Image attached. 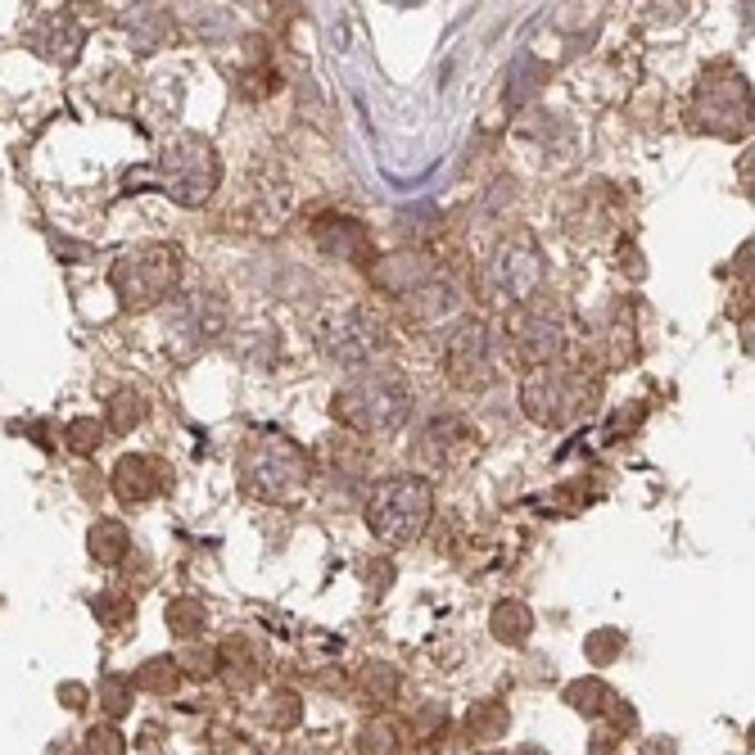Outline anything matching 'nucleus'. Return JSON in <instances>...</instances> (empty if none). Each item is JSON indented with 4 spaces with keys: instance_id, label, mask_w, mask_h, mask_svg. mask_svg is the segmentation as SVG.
Instances as JSON below:
<instances>
[{
    "instance_id": "7c9ffc66",
    "label": "nucleus",
    "mask_w": 755,
    "mask_h": 755,
    "mask_svg": "<svg viewBox=\"0 0 755 755\" xmlns=\"http://www.w3.org/2000/svg\"><path fill=\"white\" fill-rule=\"evenodd\" d=\"M191 10H195V28H200V36H204V41H213L217 32H231V14H226L222 6H204V10H200V6H191Z\"/></svg>"
},
{
    "instance_id": "1a4fd4ad",
    "label": "nucleus",
    "mask_w": 755,
    "mask_h": 755,
    "mask_svg": "<svg viewBox=\"0 0 755 755\" xmlns=\"http://www.w3.org/2000/svg\"><path fill=\"white\" fill-rule=\"evenodd\" d=\"M521 403H525V416H534L539 426H565V421H575V412L584 407V385L575 371H539L525 381L521 390Z\"/></svg>"
},
{
    "instance_id": "9d476101",
    "label": "nucleus",
    "mask_w": 755,
    "mask_h": 755,
    "mask_svg": "<svg viewBox=\"0 0 755 755\" xmlns=\"http://www.w3.org/2000/svg\"><path fill=\"white\" fill-rule=\"evenodd\" d=\"M493 375V330L480 317L457 321L448 340V381L461 390H480Z\"/></svg>"
},
{
    "instance_id": "2f4dec72",
    "label": "nucleus",
    "mask_w": 755,
    "mask_h": 755,
    "mask_svg": "<svg viewBox=\"0 0 755 755\" xmlns=\"http://www.w3.org/2000/svg\"><path fill=\"white\" fill-rule=\"evenodd\" d=\"M127 751V737L118 729H96L91 733V755H123Z\"/></svg>"
},
{
    "instance_id": "7ed1b4c3",
    "label": "nucleus",
    "mask_w": 755,
    "mask_h": 755,
    "mask_svg": "<svg viewBox=\"0 0 755 755\" xmlns=\"http://www.w3.org/2000/svg\"><path fill=\"white\" fill-rule=\"evenodd\" d=\"M543 272H547V263H543L539 241L525 231H515L507 241H498V249L489 254V263L480 272V290L489 304L511 308V304H525L543 286Z\"/></svg>"
},
{
    "instance_id": "c85d7f7f",
    "label": "nucleus",
    "mask_w": 755,
    "mask_h": 755,
    "mask_svg": "<svg viewBox=\"0 0 755 755\" xmlns=\"http://www.w3.org/2000/svg\"><path fill=\"white\" fill-rule=\"evenodd\" d=\"M96 616H100L105 625H127V620L136 616V606H131L127 593H105V597H96Z\"/></svg>"
},
{
    "instance_id": "a211bd4d",
    "label": "nucleus",
    "mask_w": 755,
    "mask_h": 755,
    "mask_svg": "<svg viewBox=\"0 0 755 755\" xmlns=\"http://www.w3.org/2000/svg\"><path fill=\"white\" fill-rule=\"evenodd\" d=\"M407 304L416 308V317L421 321H439V317H448V312H457V286L448 276H430L426 286H421L416 295H407Z\"/></svg>"
},
{
    "instance_id": "4be33fe9",
    "label": "nucleus",
    "mask_w": 755,
    "mask_h": 755,
    "mask_svg": "<svg viewBox=\"0 0 755 755\" xmlns=\"http://www.w3.org/2000/svg\"><path fill=\"white\" fill-rule=\"evenodd\" d=\"M204 625H209L204 602H195V597H177V602H168V629H172L177 638H195Z\"/></svg>"
},
{
    "instance_id": "bb28decb",
    "label": "nucleus",
    "mask_w": 755,
    "mask_h": 755,
    "mask_svg": "<svg viewBox=\"0 0 755 755\" xmlns=\"http://www.w3.org/2000/svg\"><path fill=\"white\" fill-rule=\"evenodd\" d=\"M64 439H68V448H73V453L91 457V453H96V448L105 444V426H96V416H77V421H68Z\"/></svg>"
},
{
    "instance_id": "a878e982",
    "label": "nucleus",
    "mask_w": 755,
    "mask_h": 755,
    "mask_svg": "<svg viewBox=\"0 0 755 755\" xmlns=\"http://www.w3.org/2000/svg\"><path fill=\"white\" fill-rule=\"evenodd\" d=\"M146 421V398L140 394H118L114 407H109V430L114 435H131V426Z\"/></svg>"
},
{
    "instance_id": "f8f14e48",
    "label": "nucleus",
    "mask_w": 755,
    "mask_h": 755,
    "mask_svg": "<svg viewBox=\"0 0 755 755\" xmlns=\"http://www.w3.org/2000/svg\"><path fill=\"white\" fill-rule=\"evenodd\" d=\"M168 480H172V470L159 457H146V453H131V457H123L114 466V489H118L123 502H150V498H159L168 489Z\"/></svg>"
},
{
    "instance_id": "cd10ccee",
    "label": "nucleus",
    "mask_w": 755,
    "mask_h": 755,
    "mask_svg": "<svg viewBox=\"0 0 755 755\" xmlns=\"http://www.w3.org/2000/svg\"><path fill=\"white\" fill-rule=\"evenodd\" d=\"M100 705L118 720V715H127L131 711V679H123V674H109L105 683H100Z\"/></svg>"
},
{
    "instance_id": "dca6fc26",
    "label": "nucleus",
    "mask_w": 755,
    "mask_h": 755,
    "mask_svg": "<svg viewBox=\"0 0 755 755\" xmlns=\"http://www.w3.org/2000/svg\"><path fill=\"white\" fill-rule=\"evenodd\" d=\"M177 321L191 330L195 344H213L222 330H226V308L217 304V295H195V299H185V308L177 312Z\"/></svg>"
},
{
    "instance_id": "0eeeda50",
    "label": "nucleus",
    "mask_w": 755,
    "mask_h": 755,
    "mask_svg": "<svg viewBox=\"0 0 755 755\" xmlns=\"http://www.w3.org/2000/svg\"><path fill=\"white\" fill-rule=\"evenodd\" d=\"M317 344L340 366H371L385 349V336H381V321H375L366 308H336V312L321 317Z\"/></svg>"
},
{
    "instance_id": "6ab92c4d",
    "label": "nucleus",
    "mask_w": 755,
    "mask_h": 755,
    "mask_svg": "<svg viewBox=\"0 0 755 755\" xmlns=\"http://www.w3.org/2000/svg\"><path fill=\"white\" fill-rule=\"evenodd\" d=\"M91 556H96L100 565H118L127 552H131V534L123 521H96L91 525Z\"/></svg>"
},
{
    "instance_id": "6e6552de",
    "label": "nucleus",
    "mask_w": 755,
    "mask_h": 755,
    "mask_svg": "<svg viewBox=\"0 0 755 755\" xmlns=\"http://www.w3.org/2000/svg\"><path fill=\"white\" fill-rule=\"evenodd\" d=\"M217 177H222V168H217V155L204 136H181L163 155V185L181 204H204L213 195Z\"/></svg>"
},
{
    "instance_id": "412c9836",
    "label": "nucleus",
    "mask_w": 755,
    "mask_h": 755,
    "mask_svg": "<svg viewBox=\"0 0 755 755\" xmlns=\"http://www.w3.org/2000/svg\"><path fill=\"white\" fill-rule=\"evenodd\" d=\"M466 435V426L461 421H435V426L421 435V448H416V457H426V461H453V453H457V439Z\"/></svg>"
},
{
    "instance_id": "473e14b6",
    "label": "nucleus",
    "mask_w": 755,
    "mask_h": 755,
    "mask_svg": "<svg viewBox=\"0 0 755 755\" xmlns=\"http://www.w3.org/2000/svg\"><path fill=\"white\" fill-rule=\"evenodd\" d=\"M60 696H64L68 711H77V705L86 701V688H82V683H64V688H60Z\"/></svg>"
},
{
    "instance_id": "20e7f679",
    "label": "nucleus",
    "mask_w": 755,
    "mask_h": 755,
    "mask_svg": "<svg viewBox=\"0 0 755 755\" xmlns=\"http://www.w3.org/2000/svg\"><path fill=\"white\" fill-rule=\"evenodd\" d=\"M235 476H241V485L263 498V502H286L304 489L308 480V457L290 444V439H254L241 457V466H235Z\"/></svg>"
},
{
    "instance_id": "f3484780",
    "label": "nucleus",
    "mask_w": 755,
    "mask_h": 755,
    "mask_svg": "<svg viewBox=\"0 0 755 755\" xmlns=\"http://www.w3.org/2000/svg\"><path fill=\"white\" fill-rule=\"evenodd\" d=\"M123 28L131 36V45L140 55L159 51V45L168 41V14L159 6H131V14H123Z\"/></svg>"
},
{
    "instance_id": "2eb2a0df",
    "label": "nucleus",
    "mask_w": 755,
    "mask_h": 755,
    "mask_svg": "<svg viewBox=\"0 0 755 755\" xmlns=\"http://www.w3.org/2000/svg\"><path fill=\"white\" fill-rule=\"evenodd\" d=\"M32 45L45 55V60H60V64H68V60H77V45H82V28L68 19V14H51L36 32H32Z\"/></svg>"
},
{
    "instance_id": "aec40b11",
    "label": "nucleus",
    "mask_w": 755,
    "mask_h": 755,
    "mask_svg": "<svg viewBox=\"0 0 755 755\" xmlns=\"http://www.w3.org/2000/svg\"><path fill=\"white\" fill-rule=\"evenodd\" d=\"M530 629H534V616H530V606L525 602H498L493 606V638L498 642H525L530 638Z\"/></svg>"
},
{
    "instance_id": "b1692460",
    "label": "nucleus",
    "mask_w": 755,
    "mask_h": 755,
    "mask_svg": "<svg viewBox=\"0 0 755 755\" xmlns=\"http://www.w3.org/2000/svg\"><path fill=\"white\" fill-rule=\"evenodd\" d=\"M466 733H470V737H502V733H507V705L480 701L476 711L466 715Z\"/></svg>"
},
{
    "instance_id": "9b49d317",
    "label": "nucleus",
    "mask_w": 755,
    "mask_h": 755,
    "mask_svg": "<svg viewBox=\"0 0 755 755\" xmlns=\"http://www.w3.org/2000/svg\"><path fill=\"white\" fill-rule=\"evenodd\" d=\"M430 276H435V263H430V254H421V249H398V254H390V258H381L371 267L375 290H385L394 299L416 295Z\"/></svg>"
},
{
    "instance_id": "c756f323",
    "label": "nucleus",
    "mask_w": 755,
    "mask_h": 755,
    "mask_svg": "<svg viewBox=\"0 0 755 755\" xmlns=\"http://www.w3.org/2000/svg\"><path fill=\"white\" fill-rule=\"evenodd\" d=\"M620 651H625V634H620V629L588 634V656H593V660H602V666H606V660H616Z\"/></svg>"
},
{
    "instance_id": "423d86ee",
    "label": "nucleus",
    "mask_w": 755,
    "mask_h": 755,
    "mask_svg": "<svg viewBox=\"0 0 755 755\" xmlns=\"http://www.w3.org/2000/svg\"><path fill=\"white\" fill-rule=\"evenodd\" d=\"M692 123L729 140L751 131V82L733 64L711 68L692 91Z\"/></svg>"
},
{
    "instance_id": "393cba45",
    "label": "nucleus",
    "mask_w": 755,
    "mask_h": 755,
    "mask_svg": "<svg viewBox=\"0 0 755 755\" xmlns=\"http://www.w3.org/2000/svg\"><path fill=\"white\" fill-rule=\"evenodd\" d=\"M177 666L168 656H159V660H150L146 670H136V679H131V688H140V692H172L177 688Z\"/></svg>"
},
{
    "instance_id": "39448f33",
    "label": "nucleus",
    "mask_w": 755,
    "mask_h": 755,
    "mask_svg": "<svg viewBox=\"0 0 755 755\" xmlns=\"http://www.w3.org/2000/svg\"><path fill=\"white\" fill-rule=\"evenodd\" d=\"M109 280H114L123 308H131V312L155 308V304H163L177 290V280H181V254L172 245H140V249H131V254H123L114 263V276Z\"/></svg>"
},
{
    "instance_id": "5701e85b",
    "label": "nucleus",
    "mask_w": 755,
    "mask_h": 755,
    "mask_svg": "<svg viewBox=\"0 0 755 755\" xmlns=\"http://www.w3.org/2000/svg\"><path fill=\"white\" fill-rule=\"evenodd\" d=\"M565 701H571L575 711H584V715H602L610 705V688L602 679H575L571 688H565Z\"/></svg>"
},
{
    "instance_id": "4468645a",
    "label": "nucleus",
    "mask_w": 755,
    "mask_h": 755,
    "mask_svg": "<svg viewBox=\"0 0 755 755\" xmlns=\"http://www.w3.org/2000/svg\"><path fill=\"white\" fill-rule=\"evenodd\" d=\"M561 349H565V326L552 317H530L515 330V358L525 366H547L561 358Z\"/></svg>"
},
{
    "instance_id": "ddd939ff",
    "label": "nucleus",
    "mask_w": 755,
    "mask_h": 755,
    "mask_svg": "<svg viewBox=\"0 0 755 755\" xmlns=\"http://www.w3.org/2000/svg\"><path fill=\"white\" fill-rule=\"evenodd\" d=\"M312 241L326 258L336 263H353V258H366L371 254V241H366V226L353 222V217H321L312 226Z\"/></svg>"
},
{
    "instance_id": "f03ea898",
    "label": "nucleus",
    "mask_w": 755,
    "mask_h": 755,
    "mask_svg": "<svg viewBox=\"0 0 755 755\" xmlns=\"http://www.w3.org/2000/svg\"><path fill=\"white\" fill-rule=\"evenodd\" d=\"M430 511H435V493H430L426 480L421 476H394L390 485L375 489V498L366 507V525L381 543L403 547L430 525Z\"/></svg>"
},
{
    "instance_id": "f257e3e1",
    "label": "nucleus",
    "mask_w": 755,
    "mask_h": 755,
    "mask_svg": "<svg viewBox=\"0 0 755 755\" xmlns=\"http://www.w3.org/2000/svg\"><path fill=\"white\" fill-rule=\"evenodd\" d=\"M412 412V394L394 371H362L358 381L336 394V416L358 435H394Z\"/></svg>"
}]
</instances>
